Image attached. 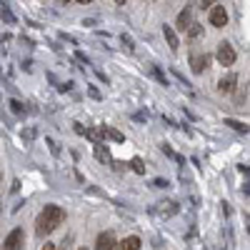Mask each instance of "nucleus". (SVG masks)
I'll return each instance as SVG.
<instances>
[{
  "label": "nucleus",
  "instance_id": "obj_1",
  "mask_svg": "<svg viewBox=\"0 0 250 250\" xmlns=\"http://www.w3.org/2000/svg\"><path fill=\"white\" fill-rule=\"evenodd\" d=\"M62 220H65V210H62L60 205H45L35 218V233L40 238H45L53 230H58V228L62 225Z\"/></svg>",
  "mask_w": 250,
  "mask_h": 250
},
{
  "label": "nucleus",
  "instance_id": "obj_2",
  "mask_svg": "<svg viewBox=\"0 0 250 250\" xmlns=\"http://www.w3.org/2000/svg\"><path fill=\"white\" fill-rule=\"evenodd\" d=\"M215 58H218V62H220V65H233V62H235V50H233V45H230V43H225V40H223V43L218 45V53H215Z\"/></svg>",
  "mask_w": 250,
  "mask_h": 250
},
{
  "label": "nucleus",
  "instance_id": "obj_3",
  "mask_svg": "<svg viewBox=\"0 0 250 250\" xmlns=\"http://www.w3.org/2000/svg\"><path fill=\"white\" fill-rule=\"evenodd\" d=\"M23 240H25L23 228H15V230H10V235L3 240V250H20L23 248Z\"/></svg>",
  "mask_w": 250,
  "mask_h": 250
},
{
  "label": "nucleus",
  "instance_id": "obj_4",
  "mask_svg": "<svg viewBox=\"0 0 250 250\" xmlns=\"http://www.w3.org/2000/svg\"><path fill=\"white\" fill-rule=\"evenodd\" d=\"M208 20H210L213 28L228 25V10H225V5H215V8L210 10V15H208Z\"/></svg>",
  "mask_w": 250,
  "mask_h": 250
},
{
  "label": "nucleus",
  "instance_id": "obj_5",
  "mask_svg": "<svg viewBox=\"0 0 250 250\" xmlns=\"http://www.w3.org/2000/svg\"><path fill=\"white\" fill-rule=\"evenodd\" d=\"M208 62H210V58H208V53H193V55H190V68H193V73H195V75L205 73Z\"/></svg>",
  "mask_w": 250,
  "mask_h": 250
},
{
  "label": "nucleus",
  "instance_id": "obj_6",
  "mask_svg": "<svg viewBox=\"0 0 250 250\" xmlns=\"http://www.w3.org/2000/svg\"><path fill=\"white\" fill-rule=\"evenodd\" d=\"M95 250H115V235L110 230L100 233L98 235V243H95Z\"/></svg>",
  "mask_w": 250,
  "mask_h": 250
},
{
  "label": "nucleus",
  "instance_id": "obj_7",
  "mask_svg": "<svg viewBox=\"0 0 250 250\" xmlns=\"http://www.w3.org/2000/svg\"><path fill=\"white\" fill-rule=\"evenodd\" d=\"M195 23H193V10L190 8H185V10H180V15H178V30H190Z\"/></svg>",
  "mask_w": 250,
  "mask_h": 250
},
{
  "label": "nucleus",
  "instance_id": "obj_8",
  "mask_svg": "<svg viewBox=\"0 0 250 250\" xmlns=\"http://www.w3.org/2000/svg\"><path fill=\"white\" fill-rule=\"evenodd\" d=\"M163 35H165V40H168V45H170V50H173V53H178V48H180V40H178L175 30H173L170 25H163Z\"/></svg>",
  "mask_w": 250,
  "mask_h": 250
},
{
  "label": "nucleus",
  "instance_id": "obj_9",
  "mask_svg": "<svg viewBox=\"0 0 250 250\" xmlns=\"http://www.w3.org/2000/svg\"><path fill=\"white\" fill-rule=\"evenodd\" d=\"M235 83H238V75H228V78H220V83H218V90L220 93H233V88H235Z\"/></svg>",
  "mask_w": 250,
  "mask_h": 250
},
{
  "label": "nucleus",
  "instance_id": "obj_10",
  "mask_svg": "<svg viewBox=\"0 0 250 250\" xmlns=\"http://www.w3.org/2000/svg\"><path fill=\"white\" fill-rule=\"evenodd\" d=\"M118 250H140V238L138 235H128L118 245Z\"/></svg>",
  "mask_w": 250,
  "mask_h": 250
},
{
  "label": "nucleus",
  "instance_id": "obj_11",
  "mask_svg": "<svg viewBox=\"0 0 250 250\" xmlns=\"http://www.w3.org/2000/svg\"><path fill=\"white\" fill-rule=\"evenodd\" d=\"M103 133H105L108 138H113L115 143H123V140H125V135H123L120 130H115V128H108V125H103Z\"/></svg>",
  "mask_w": 250,
  "mask_h": 250
},
{
  "label": "nucleus",
  "instance_id": "obj_12",
  "mask_svg": "<svg viewBox=\"0 0 250 250\" xmlns=\"http://www.w3.org/2000/svg\"><path fill=\"white\" fill-rule=\"evenodd\" d=\"M225 125H230V128H233V130H238V133H248V125H245V123H240V120L225 118Z\"/></svg>",
  "mask_w": 250,
  "mask_h": 250
},
{
  "label": "nucleus",
  "instance_id": "obj_13",
  "mask_svg": "<svg viewBox=\"0 0 250 250\" xmlns=\"http://www.w3.org/2000/svg\"><path fill=\"white\" fill-rule=\"evenodd\" d=\"M150 73L155 75V80L160 83V85H168V78H165V73H160V68H158V65H150Z\"/></svg>",
  "mask_w": 250,
  "mask_h": 250
},
{
  "label": "nucleus",
  "instance_id": "obj_14",
  "mask_svg": "<svg viewBox=\"0 0 250 250\" xmlns=\"http://www.w3.org/2000/svg\"><path fill=\"white\" fill-rule=\"evenodd\" d=\"M8 105H10V110H13L15 115H23V113H25V108H23V103H20V100H10Z\"/></svg>",
  "mask_w": 250,
  "mask_h": 250
},
{
  "label": "nucleus",
  "instance_id": "obj_15",
  "mask_svg": "<svg viewBox=\"0 0 250 250\" xmlns=\"http://www.w3.org/2000/svg\"><path fill=\"white\" fill-rule=\"evenodd\" d=\"M130 165H133V170H135V173H140V175L145 173V165H143V160H140V158H133V160H130Z\"/></svg>",
  "mask_w": 250,
  "mask_h": 250
},
{
  "label": "nucleus",
  "instance_id": "obj_16",
  "mask_svg": "<svg viewBox=\"0 0 250 250\" xmlns=\"http://www.w3.org/2000/svg\"><path fill=\"white\" fill-rule=\"evenodd\" d=\"M95 155H98L100 160H108V158H110L108 150H103V145H95Z\"/></svg>",
  "mask_w": 250,
  "mask_h": 250
},
{
  "label": "nucleus",
  "instance_id": "obj_17",
  "mask_svg": "<svg viewBox=\"0 0 250 250\" xmlns=\"http://www.w3.org/2000/svg\"><path fill=\"white\" fill-rule=\"evenodd\" d=\"M188 35H190V38H200V35H203V28H200V25L195 23V25H193L190 30H188Z\"/></svg>",
  "mask_w": 250,
  "mask_h": 250
},
{
  "label": "nucleus",
  "instance_id": "obj_18",
  "mask_svg": "<svg viewBox=\"0 0 250 250\" xmlns=\"http://www.w3.org/2000/svg\"><path fill=\"white\" fill-rule=\"evenodd\" d=\"M120 40H123V45H125V48H128V50H133V48H135V45H133V40H130L128 35H125V33L120 35Z\"/></svg>",
  "mask_w": 250,
  "mask_h": 250
},
{
  "label": "nucleus",
  "instance_id": "obj_19",
  "mask_svg": "<svg viewBox=\"0 0 250 250\" xmlns=\"http://www.w3.org/2000/svg\"><path fill=\"white\" fill-rule=\"evenodd\" d=\"M168 185H170V183L163 180V178H155V180H153V188H160V190H163V188H168Z\"/></svg>",
  "mask_w": 250,
  "mask_h": 250
},
{
  "label": "nucleus",
  "instance_id": "obj_20",
  "mask_svg": "<svg viewBox=\"0 0 250 250\" xmlns=\"http://www.w3.org/2000/svg\"><path fill=\"white\" fill-rule=\"evenodd\" d=\"M73 130H75L78 135H88V128H83L80 123H73Z\"/></svg>",
  "mask_w": 250,
  "mask_h": 250
},
{
  "label": "nucleus",
  "instance_id": "obj_21",
  "mask_svg": "<svg viewBox=\"0 0 250 250\" xmlns=\"http://www.w3.org/2000/svg\"><path fill=\"white\" fill-rule=\"evenodd\" d=\"M3 20H8V23H13V13L8 5H3Z\"/></svg>",
  "mask_w": 250,
  "mask_h": 250
},
{
  "label": "nucleus",
  "instance_id": "obj_22",
  "mask_svg": "<svg viewBox=\"0 0 250 250\" xmlns=\"http://www.w3.org/2000/svg\"><path fill=\"white\" fill-rule=\"evenodd\" d=\"M33 135H35V133H33V130H28V133H23V140H28V143H30V140H33Z\"/></svg>",
  "mask_w": 250,
  "mask_h": 250
},
{
  "label": "nucleus",
  "instance_id": "obj_23",
  "mask_svg": "<svg viewBox=\"0 0 250 250\" xmlns=\"http://www.w3.org/2000/svg\"><path fill=\"white\" fill-rule=\"evenodd\" d=\"M243 193H245V195H250V183H245V185H243Z\"/></svg>",
  "mask_w": 250,
  "mask_h": 250
},
{
  "label": "nucleus",
  "instance_id": "obj_24",
  "mask_svg": "<svg viewBox=\"0 0 250 250\" xmlns=\"http://www.w3.org/2000/svg\"><path fill=\"white\" fill-rule=\"evenodd\" d=\"M43 250H55V245H53V243H45V245H43Z\"/></svg>",
  "mask_w": 250,
  "mask_h": 250
},
{
  "label": "nucleus",
  "instance_id": "obj_25",
  "mask_svg": "<svg viewBox=\"0 0 250 250\" xmlns=\"http://www.w3.org/2000/svg\"><path fill=\"white\" fill-rule=\"evenodd\" d=\"M78 250H85V248H78Z\"/></svg>",
  "mask_w": 250,
  "mask_h": 250
}]
</instances>
